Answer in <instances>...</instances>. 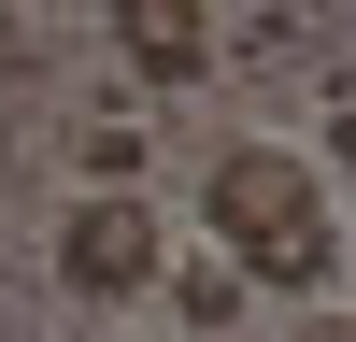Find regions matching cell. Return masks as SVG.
Instances as JSON below:
<instances>
[{
  "instance_id": "obj_3",
  "label": "cell",
  "mask_w": 356,
  "mask_h": 342,
  "mask_svg": "<svg viewBox=\"0 0 356 342\" xmlns=\"http://www.w3.org/2000/svg\"><path fill=\"white\" fill-rule=\"evenodd\" d=\"M100 28H114V57H129L143 86H200L214 72V0H100Z\"/></svg>"
},
{
  "instance_id": "obj_1",
  "label": "cell",
  "mask_w": 356,
  "mask_h": 342,
  "mask_svg": "<svg viewBox=\"0 0 356 342\" xmlns=\"http://www.w3.org/2000/svg\"><path fill=\"white\" fill-rule=\"evenodd\" d=\"M200 200H214V243L243 285H342V228H328V171L285 157V142H228L214 171H200Z\"/></svg>"
},
{
  "instance_id": "obj_4",
  "label": "cell",
  "mask_w": 356,
  "mask_h": 342,
  "mask_svg": "<svg viewBox=\"0 0 356 342\" xmlns=\"http://www.w3.org/2000/svg\"><path fill=\"white\" fill-rule=\"evenodd\" d=\"M171 300H186V328H228V314H243L257 285L228 271V256H186V271H171Z\"/></svg>"
},
{
  "instance_id": "obj_2",
  "label": "cell",
  "mask_w": 356,
  "mask_h": 342,
  "mask_svg": "<svg viewBox=\"0 0 356 342\" xmlns=\"http://www.w3.org/2000/svg\"><path fill=\"white\" fill-rule=\"evenodd\" d=\"M171 256H157V214H143L129 186H100V200H72V228H57V285L72 300H143Z\"/></svg>"
},
{
  "instance_id": "obj_5",
  "label": "cell",
  "mask_w": 356,
  "mask_h": 342,
  "mask_svg": "<svg viewBox=\"0 0 356 342\" xmlns=\"http://www.w3.org/2000/svg\"><path fill=\"white\" fill-rule=\"evenodd\" d=\"M328 157H342V171H356V72H342V86H328Z\"/></svg>"
},
{
  "instance_id": "obj_6",
  "label": "cell",
  "mask_w": 356,
  "mask_h": 342,
  "mask_svg": "<svg viewBox=\"0 0 356 342\" xmlns=\"http://www.w3.org/2000/svg\"><path fill=\"white\" fill-rule=\"evenodd\" d=\"M300 342H356V300H314V314H300Z\"/></svg>"
}]
</instances>
